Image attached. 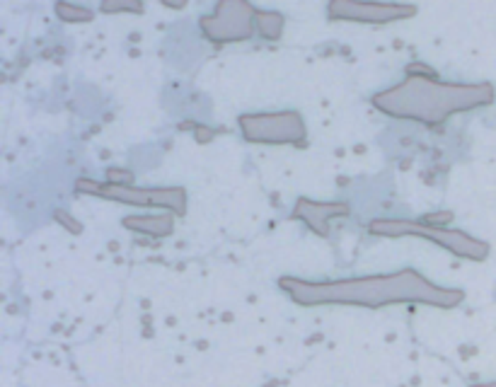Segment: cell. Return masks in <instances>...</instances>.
Returning <instances> with one entry per match:
<instances>
[{
    "instance_id": "6da1fadb",
    "label": "cell",
    "mask_w": 496,
    "mask_h": 387,
    "mask_svg": "<svg viewBox=\"0 0 496 387\" xmlns=\"http://www.w3.org/2000/svg\"><path fill=\"white\" fill-rule=\"evenodd\" d=\"M281 290L298 305H358V307H385L404 303H424L434 307H456L465 301L460 288H445L414 269H399L394 274L364 276V279L339 281H303L283 276L279 279Z\"/></svg>"
},
{
    "instance_id": "7a4b0ae2",
    "label": "cell",
    "mask_w": 496,
    "mask_h": 387,
    "mask_svg": "<svg viewBox=\"0 0 496 387\" xmlns=\"http://www.w3.org/2000/svg\"><path fill=\"white\" fill-rule=\"evenodd\" d=\"M489 82H440L426 75H407L402 82L373 95V107L392 119H410L424 126H438L453 114L489 107L494 102Z\"/></svg>"
},
{
    "instance_id": "3957f363",
    "label": "cell",
    "mask_w": 496,
    "mask_h": 387,
    "mask_svg": "<svg viewBox=\"0 0 496 387\" xmlns=\"http://www.w3.org/2000/svg\"><path fill=\"white\" fill-rule=\"evenodd\" d=\"M370 235H380V237H424L431 239L443 250L453 252L456 257L470 261H482L489 255V245L482 239L472 237V235L462 233V230H448L434 223H416V220H388L380 218L368 225Z\"/></svg>"
},
{
    "instance_id": "277c9868",
    "label": "cell",
    "mask_w": 496,
    "mask_h": 387,
    "mask_svg": "<svg viewBox=\"0 0 496 387\" xmlns=\"http://www.w3.org/2000/svg\"><path fill=\"white\" fill-rule=\"evenodd\" d=\"M75 189L85 196H99L119 204L141 206V209H167L177 215L187 213V191L182 187H133L117 182H95V179H78Z\"/></svg>"
},
{
    "instance_id": "5b68a950",
    "label": "cell",
    "mask_w": 496,
    "mask_h": 387,
    "mask_svg": "<svg viewBox=\"0 0 496 387\" xmlns=\"http://www.w3.org/2000/svg\"><path fill=\"white\" fill-rule=\"evenodd\" d=\"M199 27L206 39L213 44L247 41L257 34V8L245 0H223L211 15L201 17Z\"/></svg>"
},
{
    "instance_id": "8992f818",
    "label": "cell",
    "mask_w": 496,
    "mask_h": 387,
    "mask_svg": "<svg viewBox=\"0 0 496 387\" xmlns=\"http://www.w3.org/2000/svg\"><path fill=\"white\" fill-rule=\"evenodd\" d=\"M237 124L245 141L261 145H293L305 138V121L298 112L242 114Z\"/></svg>"
},
{
    "instance_id": "52a82bcc",
    "label": "cell",
    "mask_w": 496,
    "mask_h": 387,
    "mask_svg": "<svg viewBox=\"0 0 496 387\" xmlns=\"http://www.w3.org/2000/svg\"><path fill=\"white\" fill-rule=\"evenodd\" d=\"M416 15L414 5L402 3H361V0H332L327 5V17L339 22H358V25H388V22L407 20Z\"/></svg>"
},
{
    "instance_id": "ba28073f",
    "label": "cell",
    "mask_w": 496,
    "mask_h": 387,
    "mask_svg": "<svg viewBox=\"0 0 496 387\" xmlns=\"http://www.w3.org/2000/svg\"><path fill=\"white\" fill-rule=\"evenodd\" d=\"M351 213L349 204L344 201H332V204H318V201L310 199H298L296 209H293V218L303 220L312 233H318L320 237H327L329 235V223L334 218H346Z\"/></svg>"
},
{
    "instance_id": "9c48e42d",
    "label": "cell",
    "mask_w": 496,
    "mask_h": 387,
    "mask_svg": "<svg viewBox=\"0 0 496 387\" xmlns=\"http://www.w3.org/2000/svg\"><path fill=\"white\" fill-rule=\"evenodd\" d=\"M123 225L133 233L153 235V237H165L174 230V215L172 213H155V215H131L123 218Z\"/></svg>"
},
{
    "instance_id": "30bf717a",
    "label": "cell",
    "mask_w": 496,
    "mask_h": 387,
    "mask_svg": "<svg viewBox=\"0 0 496 387\" xmlns=\"http://www.w3.org/2000/svg\"><path fill=\"white\" fill-rule=\"evenodd\" d=\"M257 34L266 41H276L283 34V17L272 10H259L257 8Z\"/></svg>"
},
{
    "instance_id": "8fae6325",
    "label": "cell",
    "mask_w": 496,
    "mask_h": 387,
    "mask_svg": "<svg viewBox=\"0 0 496 387\" xmlns=\"http://www.w3.org/2000/svg\"><path fill=\"white\" fill-rule=\"evenodd\" d=\"M54 12H56L58 20H63V22H90L95 17L93 10L73 5V3H56V5H54Z\"/></svg>"
},
{
    "instance_id": "7c38bea8",
    "label": "cell",
    "mask_w": 496,
    "mask_h": 387,
    "mask_svg": "<svg viewBox=\"0 0 496 387\" xmlns=\"http://www.w3.org/2000/svg\"><path fill=\"white\" fill-rule=\"evenodd\" d=\"M99 10L102 12H141L143 5H141V3H102Z\"/></svg>"
},
{
    "instance_id": "4fadbf2b",
    "label": "cell",
    "mask_w": 496,
    "mask_h": 387,
    "mask_svg": "<svg viewBox=\"0 0 496 387\" xmlns=\"http://www.w3.org/2000/svg\"><path fill=\"white\" fill-rule=\"evenodd\" d=\"M56 220H61L63 225H68V228H71L73 233H78V230H80V223H73V220L66 215V211H58V213H56Z\"/></svg>"
},
{
    "instance_id": "5bb4252c",
    "label": "cell",
    "mask_w": 496,
    "mask_h": 387,
    "mask_svg": "<svg viewBox=\"0 0 496 387\" xmlns=\"http://www.w3.org/2000/svg\"><path fill=\"white\" fill-rule=\"evenodd\" d=\"M472 387H496V382H484V385H472Z\"/></svg>"
}]
</instances>
